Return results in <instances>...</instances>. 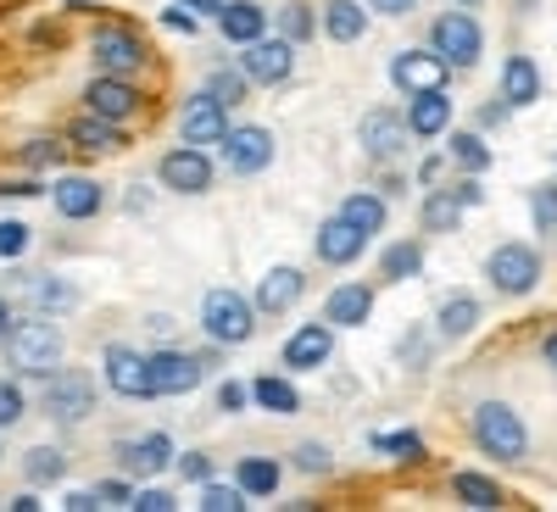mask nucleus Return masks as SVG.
I'll use <instances>...</instances> for the list:
<instances>
[{
  "label": "nucleus",
  "mask_w": 557,
  "mask_h": 512,
  "mask_svg": "<svg viewBox=\"0 0 557 512\" xmlns=\"http://www.w3.org/2000/svg\"><path fill=\"white\" fill-rule=\"evenodd\" d=\"M12 285L34 301V312H73L78 307V290L51 278V273H12Z\"/></svg>",
  "instance_id": "obj_27"
},
{
  "label": "nucleus",
  "mask_w": 557,
  "mask_h": 512,
  "mask_svg": "<svg viewBox=\"0 0 557 512\" xmlns=\"http://www.w3.org/2000/svg\"><path fill=\"white\" fill-rule=\"evenodd\" d=\"M218 351H223V346H212V351L157 346V351H151V385H157V396H190V390H201L207 374L218 367Z\"/></svg>",
  "instance_id": "obj_5"
},
{
  "label": "nucleus",
  "mask_w": 557,
  "mask_h": 512,
  "mask_svg": "<svg viewBox=\"0 0 557 512\" xmlns=\"http://www.w3.org/2000/svg\"><path fill=\"white\" fill-rule=\"evenodd\" d=\"M23 412H28V396H23V385H17L12 374H0V429L23 424Z\"/></svg>",
  "instance_id": "obj_46"
},
{
  "label": "nucleus",
  "mask_w": 557,
  "mask_h": 512,
  "mask_svg": "<svg viewBox=\"0 0 557 512\" xmlns=\"http://www.w3.org/2000/svg\"><path fill=\"white\" fill-rule=\"evenodd\" d=\"M51 207H57L62 223H89V217L107 212V184L89 178V173H62L51 184Z\"/></svg>",
  "instance_id": "obj_18"
},
{
  "label": "nucleus",
  "mask_w": 557,
  "mask_h": 512,
  "mask_svg": "<svg viewBox=\"0 0 557 512\" xmlns=\"http://www.w3.org/2000/svg\"><path fill=\"white\" fill-rule=\"evenodd\" d=\"M240 67H246V78L251 84H290L296 78V45L285 39V34H262V39H251V45H240Z\"/></svg>",
  "instance_id": "obj_16"
},
{
  "label": "nucleus",
  "mask_w": 557,
  "mask_h": 512,
  "mask_svg": "<svg viewBox=\"0 0 557 512\" xmlns=\"http://www.w3.org/2000/svg\"><path fill=\"white\" fill-rule=\"evenodd\" d=\"M23 479H28L34 490L67 479V451H62V446H34V451H23Z\"/></svg>",
  "instance_id": "obj_37"
},
{
  "label": "nucleus",
  "mask_w": 557,
  "mask_h": 512,
  "mask_svg": "<svg viewBox=\"0 0 557 512\" xmlns=\"http://www.w3.org/2000/svg\"><path fill=\"white\" fill-rule=\"evenodd\" d=\"M451 7H480V0H451Z\"/></svg>",
  "instance_id": "obj_63"
},
{
  "label": "nucleus",
  "mask_w": 557,
  "mask_h": 512,
  "mask_svg": "<svg viewBox=\"0 0 557 512\" xmlns=\"http://www.w3.org/2000/svg\"><path fill=\"white\" fill-rule=\"evenodd\" d=\"M368 451L391 457V462H424V435H412V429H374V435H368Z\"/></svg>",
  "instance_id": "obj_38"
},
{
  "label": "nucleus",
  "mask_w": 557,
  "mask_h": 512,
  "mask_svg": "<svg viewBox=\"0 0 557 512\" xmlns=\"http://www.w3.org/2000/svg\"><path fill=\"white\" fill-rule=\"evenodd\" d=\"M62 507H67V512H101V496H96V485H89V490H67Z\"/></svg>",
  "instance_id": "obj_55"
},
{
  "label": "nucleus",
  "mask_w": 557,
  "mask_h": 512,
  "mask_svg": "<svg viewBox=\"0 0 557 512\" xmlns=\"http://www.w3.org/2000/svg\"><path fill=\"white\" fill-rule=\"evenodd\" d=\"M228 128H235V123H228V107L212 96V89H196V96L178 107V139H184V146L212 151V146H223Z\"/></svg>",
  "instance_id": "obj_14"
},
{
  "label": "nucleus",
  "mask_w": 557,
  "mask_h": 512,
  "mask_svg": "<svg viewBox=\"0 0 557 512\" xmlns=\"http://www.w3.org/2000/svg\"><path fill=\"white\" fill-rule=\"evenodd\" d=\"M541 362L552 367V379H557V329H552V335L541 340Z\"/></svg>",
  "instance_id": "obj_61"
},
{
  "label": "nucleus",
  "mask_w": 557,
  "mask_h": 512,
  "mask_svg": "<svg viewBox=\"0 0 557 512\" xmlns=\"http://www.w3.org/2000/svg\"><path fill=\"white\" fill-rule=\"evenodd\" d=\"M0 351H7V367L17 379H51L67 357V340L51 323V312H28V317H17V329L7 335Z\"/></svg>",
  "instance_id": "obj_1"
},
{
  "label": "nucleus",
  "mask_w": 557,
  "mask_h": 512,
  "mask_svg": "<svg viewBox=\"0 0 557 512\" xmlns=\"http://www.w3.org/2000/svg\"><path fill=\"white\" fill-rule=\"evenodd\" d=\"M246 507H251V496L240 490V479H228V485L207 479L201 485V512H246Z\"/></svg>",
  "instance_id": "obj_41"
},
{
  "label": "nucleus",
  "mask_w": 557,
  "mask_h": 512,
  "mask_svg": "<svg viewBox=\"0 0 557 512\" xmlns=\"http://www.w3.org/2000/svg\"><path fill=\"white\" fill-rule=\"evenodd\" d=\"M34 246V228L23 217H0V262H17Z\"/></svg>",
  "instance_id": "obj_45"
},
{
  "label": "nucleus",
  "mask_w": 557,
  "mask_h": 512,
  "mask_svg": "<svg viewBox=\"0 0 557 512\" xmlns=\"http://www.w3.org/2000/svg\"><path fill=\"white\" fill-rule=\"evenodd\" d=\"M235 479H240V490L251 501H268V496H278V485H285V469H278L273 457H240Z\"/></svg>",
  "instance_id": "obj_34"
},
{
  "label": "nucleus",
  "mask_w": 557,
  "mask_h": 512,
  "mask_svg": "<svg viewBox=\"0 0 557 512\" xmlns=\"http://www.w3.org/2000/svg\"><path fill=\"white\" fill-rule=\"evenodd\" d=\"M67 146H78V151H89V157H117V151H128V123H112V117L84 112V117L67 128Z\"/></svg>",
  "instance_id": "obj_23"
},
{
  "label": "nucleus",
  "mask_w": 557,
  "mask_h": 512,
  "mask_svg": "<svg viewBox=\"0 0 557 512\" xmlns=\"http://www.w3.org/2000/svg\"><path fill=\"white\" fill-rule=\"evenodd\" d=\"M368 23H374V12H368L362 0H330V7H323V17H318L323 39H335V45H357V39L368 34Z\"/></svg>",
  "instance_id": "obj_26"
},
{
  "label": "nucleus",
  "mask_w": 557,
  "mask_h": 512,
  "mask_svg": "<svg viewBox=\"0 0 557 512\" xmlns=\"http://www.w3.org/2000/svg\"><path fill=\"white\" fill-rule=\"evenodd\" d=\"M312 251H318V262H323V267H351V262L368 251V235H362L357 223H346V217L335 212V217H323V223H318Z\"/></svg>",
  "instance_id": "obj_20"
},
{
  "label": "nucleus",
  "mask_w": 557,
  "mask_h": 512,
  "mask_svg": "<svg viewBox=\"0 0 557 512\" xmlns=\"http://www.w3.org/2000/svg\"><path fill=\"white\" fill-rule=\"evenodd\" d=\"M480 317H485L480 301H474L469 290H457V296H446L441 312H435V335H441V340H469V335L480 329Z\"/></svg>",
  "instance_id": "obj_28"
},
{
  "label": "nucleus",
  "mask_w": 557,
  "mask_h": 512,
  "mask_svg": "<svg viewBox=\"0 0 557 512\" xmlns=\"http://www.w3.org/2000/svg\"><path fill=\"white\" fill-rule=\"evenodd\" d=\"M246 407H251V385H246V379H223V385H218V412L235 417V412H246Z\"/></svg>",
  "instance_id": "obj_50"
},
{
  "label": "nucleus",
  "mask_w": 557,
  "mask_h": 512,
  "mask_svg": "<svg viewBox=\"0 0 557 512\" xmlns=\"http://www.w3.org/2000/svg\"><path fill=\"white\" fill-rule=\"evenodd\" d=\"M502 101L507 107H535L541 101V67L530 57H507L502 62Z\"/></svg>",
  "instance_id": "obj_30"
},
{
  "label": "nucleus",
  "mask_w": 557,
  "mask_h": 512,
  "mask_svg": "<svg viewBox=\"0 0 557 512\" xmlns=\"http://www.w3.org/2000/svg\"><path fill=\"white\" fill-rule=\"evenodd\" d=\"M173 474H178L184 485L201 490V485L212 479V457H207V451H178V457H173Z\"/></svg>",
  "instance_id": "obj_47"
},
{
  "label": "nucleus",
  "mask_w": 557,
  "mask_h": 512,
  "mask_svg": "<svg viewBox=\"0 0 557 512\" xmlns=\"http://www.w3.org/2000/svg\"><path fill=\"white\" fill-rule=\"evenodd\" d=\"M290 469L307 474V479H323V474H335V451L318 446V440H301V446L290 451Z\"/></svg>",
  "instance_id": "obj_43"
},
{
  "label": "nucleus",
  "mask_w": 557,
  "mask_h": 512,
  "mask_svg": "<svg viewBox=\"0 0 557 512\" xmlns=\"http://www.w3.org/2000/svg\"><path fill=\"white\" fill-rule=\"evenodd\" d=\"M39 412L51 424H84L96 412V379L84 367H57L51 379H39Z\"/></svg>",
  "instance_id": "obj_6"
},
{
  "label": "nucleus",
  "mask_w": 557,
  "mask_h": 512,
  "mask_svg": "<svg viewBox=\"0 0 557 512\" xmlns=\"http://www.w3.org/2000/svg\"><path fill=\"white\" fill-rule=\"evenodd\" d=\"M251 407H262L273 417H296L301 412V390L290 385V374H262V379H251Z\"/></svg>",
  "instance_id": "obj_32"
},
{
  "label": "nucleus",
  "mask_w": 557,
  "mask_h": 512,
  "mask_svg": "<svg viewBox=\"0 0 557 512\" xmlns=\"http://www.w3.org/2000/svg\"><path fill=\"white\" fill-rule=\"evenodd\" d=\"M207 89H212V96L228 107V112H235L246 96H251V78H246V67L235 62V67H212V78H207Z\"/></svg>",
  "instance_id": "obj_40"
},
{
  "label": "nucleus",
  "mask_w": 557,
  "mask_h": 512,
  "mask_svg": "<svg viewBox=\"0 0 557 512\" xmlns=\"http://www.w3.org/2000/svg\"><path fill=\"white\" fill-rule=\"evenodd\" d=\"M407 128H412V139H441V134H451V96H446V89L407 96Z\"/></svg>",
  "instance_id": "obj_24"
},
{
  "label": "nucleus",
  "mask_w": 557,
  "mask_h": 512,
  "mask_svg": "<svg viewBox=\"0 0 557 512\" xmlns=\"http://www.w3.org/2000/svg\"><path fill=\"white\" fill-rule=\"evenodd\" d=\"M401 357L418 367V362H430V340H424V329H412L407 340H401Z\"/></svg>",
  "instance_id": "obj_54"
},
{
  "label": "nucleus",
  "mask_w": 557,
  "mask_h": 512,
  "mask_svg": "<svg viewBox=\"0 0 557 512\" xmlns=\"http://www.w3.org/2000/svg\"><path fill=\"white\" fill-rule=\"evenodd\" d=\"M530 217H535V235L557 240V184H535L530 190Z\"/></svg>",
  "instance_id": "obj_44"
},
{
  "label": "nucleus",
  "mask_w": 557,
  "mask_h": 512,
  "mask_svg": "<svg viewBox=\"0 0 557 512\" xmlns=\"http://www.w3.org/2000/svg\"><path fill=\"white\" fill-rule=\"evenodd\" d=\"M62 157H67L62 139H45V134H39V139H23V146H17V167H23V173H45V167H57Z\"/></svg>",
  "instance_id": "obj_42"
},
{
  "label": "nucleus",
  "mask_w": 557,
  "mask_h": 512,
  "mask_svg": "<svg viewBox=\"0 0 557 512\" xmlns=\"http://www.w3.org/2000/svg\"><path fill=\"white\" fill-rule=\"evenodd\" d=\"M441 167H446V157H424V167H418V184H424V190H435Z\"/></svg>",
  "instance_id": "obj_56"
},
{
  "label": "nucleus",
  "mask_w": 557,
  "mask_h": 512,
  "mask_svg": "<svg viewBox=\"0 0 557 512\" xmlns=\"http://www.w3.org/2000/svg\"><path fill=\"white\" fill-rule=\"evenodd\" d=\"M178 7H190L196 17H218V12H223V0H178Z\"/></svg>",
  "instance_id": "obj_60"
},
{
  "label": "nucleus",
  "mask_w": 557,
  "mask_h": 512,
  "mask_svg": "<svg viewBox=\"0 0 557 512\" xmlns=\"http://www.w3.org/2000/svg\"><path fill=\"white\" fill-rule=\"evenodd\" d=\"M462 212L469 207L457 201V190H430L424 207H418V223H424V235H451V228L462 223Z\"/></svg>",
  "instance_id": "obj_35"
},
{
  "label": "nucleus",
  "mask_w": 557,
  "mask_h": 512,
  "mask_svg": "<svg viewBox=\"0 0 557 512\" xmlns=\"http://www.w3.org/2000/svg\"><path fill=\"white\" fill-rule=\"evenodd\" d=\"M368 12H380V17H412L418 12V0H362Z\"/></svg>",
  "instance_id": "obj_53"
},
{
  "label": "nucleus",
  "mask_w": 557,
  "mask_h": 512,
  "mask_svg": "<svg viewBox=\"0 0 557 512\" xmlns=\"http://www.w3.org/2000/svg\"><path fill=\"white\" fill-rule=\"evenodd\" d=\"M62 7H67V12H78V7H89V0H62Z\"/></svg>",
  "instance_id": "obj_62"
},
{
  "label": "nucleus",
  "mask_w": 557,
  "mask_h": 512,
  "mask_svg": "<svg viewBox=\"0 0 557 512\" xmlns=\"http://www.w3.org/2000/svg\"><path fill=\"white\" fill-rule=\"evenodd\" d=\"M430 51H435L451 73H469V67H480V57H485V28L474 23L469 7L441 12L435 28H430Z\"/></svg>",
  "instance_id": "obj_4"
},
{
  "label": "nucleus",
  "mask_w": 557,
  "mask_h": 512,
  "mask_svg": "<svg viewBox=\"0 0 557 512\" xmlns=\"http://www.w3.org/2000/svg\"><path fill=\"white\" fill-rule=\"evenodd\" d=\"M39 507H45V501H39L34 490H17V496L7 501V512H39Z\"/></svg>",
  "instance_id": "obj_57"
},
{
  "label": "nucleus",
  "mask_w": 557,
  "mask_h": 512,
  "mask_svg": "<svg viewBox=\"0 0 557 512\" xmlns=\"http://www.w3.org/2000/svg\"><path fill=\"white\" fill-rule=\"evenodd\" d=\"M17 329V312H12V301L7 296H0V346H7V335Z\"/></svg>",
  "instance_id": "obj_58"
},
{
  "label": "nucleus",
  "mask_w": 557,
  "mask_h": 512,
  "mask_svg": "<svg viewBox=\"0 0 557 512\" xmlns=\"http://www.w3.org/2000/svg\"><path fill=\"white\" fill-rule=\"evenodd\" d=\"M0 462H7V451H0Z\"/></svg>",
  "instance_id": "obj_64"
},
{
  "label": "nucleus",
  "mask_w": 557,
  "mask_h": 512,
  "mask_svg": "<svg viewBox=\"0 0 557 512\" xmlns=\"http://www.w3.org/2000/svg\"><path fill=\"white\" fill-rule=\"evenodd\" d=\"M101 379L123 401H151L157 396V385H151V351H134V346H107L101 351Z\"/></svg>",
  "instance_id": "obj_11"
},
{
  "label": "nucleus",
  "mask_w": 557,
  "mask_h": 512,
  "mask_svg": "<svg viewBox=\"0 0 557 512\" xmlns=\"http://www.w3.org/2000/svg\"><path fill=\"white\" fill-rule=\"evenodd\" d=\"M446 162H457L462 173L480 178V173L491 167V146H485L474 128H451V134H446Z\"/></svg>",
  "instance_id": "obj_36"
},
{
  "label": "nucleus",
  "mask_w": 557,
  "mask_h": 512,
  "mask_svg": "<svg viewBox=\"0 0 557 512\" xmlns=\"http://www.w3.org/2000/svg\"><path fill=\"white\" fill-rule=\"evenodd\" d=\"M446 78H451V67L435 57V51H396L391 57V84L401 89V96H424V89H446Z\"/></svg>",
  "instance_id": "obj_19"
},
{
  "label": "nucleus",
  "mask_w": 557,
  "mask_h": 512,
  "mask_svg": "<svg viewBox=\"0 0 557 512\" xmlns=\"http://www.w3.org/2000/svg\"><path fill=\"white\" fill-rule=\"evenodd\" d=\"M451 496H457L462 507H474V512H496V507H507V490H502L491 474H474V469L451 474Z\"/></svg>",
  "instance_id": "obj_33"
},
{
  "label": "nucleus",
  "mask_w": 557,
  "mask_h": 512,
  "mask_svg": "<svg viewBox=\"0 0 557 512\" xmlns=\"http://www.w3.org/2000/svg\"><path fill=\"white\" fill-rule=\"evenodd\" d=\"M485 278H491V290H502V296H530L541 285V251L524 246V240H502L485 257Z\"/></svg>",
  "instance_id": "obj_9"
},
{
  "label": "nucleus",
  "mask_w": 557,
  "mask_h": 512,
  "mask_svg": "<svg viewBox=\"0 0 557 512\" xmlns=\"http://www.w3.org/2000/svg\"><path fill=\"white\" fill-rule=\"evenodd\" d=\"M323 317L335 323V329H362L368 317H374V285H362V278H346L323 296Z\"/></svg>",
  "instance_id": "obj_22"
},
{
  "label": "nucleus",
  "mask_w": 557,
  "mask_h": 512,
  "mask_svg": "<svg viewBox=\"0 0 557 512\" xmlns=\"http://www.w3.org/2000/svg\"><path fill=\"white\" fill-rule=\"evenodd\" d=\"M273 23H278V34H285L290 45H307V39L318 34V17H312L307 0H285V7L273 12Z\"/></svg>",
  "instance_id": "obj_39"
},
{
  "label": "nucleus",
  "mask_w": 557,
  "mask_h": 512,
  "mask_svg": "<svg viewBox=\"0 0 557 512\" xmlns=\"http://www.w3.org/2000/svg\"><path fill=\"white\" fill-rule=\"evenodd\" d=\"M307 296V273L301 267H290V262H278V267H268L262 278H257V312H268V317H285L296 301Z\"/></svg>",
  "instance_id": "obj_21"
},
{
  "label": "nucleus",
  "mask_w": 557,
  "mask_h": 512,
  "mask_svg": "<svg viewBox=\"0 0 557 512\" xmlns=\"http://www.w3.org/2000/svg\"><path fill=\"white\" fill-rule=\"evenodd\" d=\"M157 178H162V190H173V196H207L212 190V178H218V162L201 151V146H168L162 157H157Z\"/></svg>",
  "instance_id": "obj_8"
},
{
  "label": "nucleus",
  "mask_w": 557,
  "mask_h": 512,
  "mask_svg": "<svg viewBox=\"0 0 557 512\" xmlns=\"http://www.w3.org/2000/svg\"><path fill=\"white\" fill-rule=\"evenodd\" d=\"M330 357H335V323H330V317L296 323V329L285 335V346H278V362H285L290 374H318Z\"/></svg>",
  "instance_id": "obj_17"
},
{
  "label": "nucleus",
  "mask_w": 557,
  "mask_h": 512,
  "mask_svg": "<svg viewBox=\"0 0 557 512\" xmlns=\"http://www.w3.org/2000/svg\"><path fill=\"white\" fill-rule=\"evenodd\" d=\"M89 62H96V73L134 78L139 67L151 62V51H146V39H139L128 23H101L96 34H89Z\"/></svg>",
  "instance_id": "obj_7"
},
{
  "label": "nucleus",
  "mask_w": 557,
  "mask_h": 512,
  "mask_svg": "<svg viewBox=\"0 0 557 512\" xmlns=\"http://www.w3.org/2000/svg\"><path fill=\"white\" fill-rule=\"evenodd\" d=\"M173 507H178V496H173V490H162V485L134 490V501H128V512H173Z\"/></svg>",
  "instance_id": "obj_49"
},
{
  "label": "nucleus",
  "mask_w": 557,
  "mask_h": 512,
  "mask_svg": "<svg viewBox=\"0 0 557 512\" xmlns=\"http://www.w3.org/2000/svg\"><path fill=\"white\" fill-rule=\"evenodd\" d=\"M268 7H257V0H223V12H218V34L228 39V45H251V39H262L268 34Z\"/></svg>",
  "instance_id": "obj_25"
},
{
  "label": "nucleus",
  "mask_w": 557,
  "mask_h": 512,
  "mask_svg": "<svg viewBox=\"0 0 557 512\" xmlns=\"http://www.w3.org/2000/svg\"><path fill=\"white\" fill-rule=\"evenodd\" d=\"M157 23H162L168 34H184V39H196V34H201V17H196L190 7H178V0H173L168 12H157Z\"/></svg>",
  "instance_id": "obj_48"
},
{
  "label": "nucleus",
  "mask_w": 557,
  "mask_h": 512,
  "mask_svg": "<svg viewBox=\"0 0 557 512\" xmlns=\"http://www.w3.org/2000/svg\"><path fill=\"white\" fill-rule=\"evenodd\" d=\"M96 496H101V507H128L134 501V485H128V474H117V479H101Z\"/></svg>",
  "instance_id": "obj_52"
},
{
  "label": "nucleus",
  "mask_w": 557,
  "mask_h": 512,
  "mask_svg": "<svg viewBox=\"0 0 557 512\" xmlns=\"http://www.w3.org/2000/svg\"><path fill=\"white\" fill-rule=\"evenodd\" d=\"M84 112H96V117H112V123H134L139 112H146V89H139L134 78L123 73H96L84 84Z\"/></svg>",
  "instance_id": "obj_10"
},
{
  "label": "nucleus",
  "mask_w": 557,
  "mask_h": 512,
  "mask_svg": "<svg viewBox=\"0 0 557 512\" xmlns=\"http://www.w3.org/2000/svg\"><path fill=\"white\" fill-rule=\"evenodd\" d=\"M407 139H412V128H407V112H396V107H368L357 117V146L374 162H396L407 151Z\"/></svg>",
  "instance_id": "obj_15"
},
{
  "label": "nucleus",
  "mask_w": 557,
  "mask_h": 512,
  "mask_svg": "<svg viewBox=\"0 0 557 512\" xmlns=\"http://www.w3.org/2000/svg\"><path fill=\"white\" fill-rule=\"evenodd\" d=\"M273 134L262 128V123H235L223 134V146H218V157H223V167L235 173V178H257V173H268V162H273Z\"/></svg>",
  "instance_id": "obj_13"
},
{
  "label": "nucleus",
  "mask_w": 557,
  "mask_h": 512,
  "mask_svg": "<svg viewBox=\"0 0 557 512\" xmlns=\"http://www.w3.org/2000/svg\"><path fill=\"white\" fill-rule=\"evenodd\" d=\"M424 278V240H391L380 251V285H407Z\"/></svg>",
  "instance_id": "obj_29"
},
{
  "label": "nucleus",
  "mask_w": 557,
  "mask_h": 512,
  "mask_svg": "<svg viewBox=\"0 0 557 512\" xmlns=\"http://www.w3.org/2000/svg\"><path fill=\"white\" fill-rule=\"evenodd\" d=\"M201 335L212 346H223V351L246 346L257 335V301H246V290H228V285L207 290L201 296Z\"/></svg>",
  "instance_id": "obj_3"
},
{
  "label": "nucleus",
  "mask_w": 557,
  "mask_h": 512,
  "mask_svg": "<svg viewBox=\"0 0 557 512\" xmlns=\"http://www.w3.org/2000/svg\"><path fill=\"white\" fill-rule=\"evenodd\" d=\"M341 217L357 223L362 235L374 240V235H385V223H391V201H385L380 190H351V196L341 201Z\"/></svg>",
  "instance_id": "obj_31"
},
{
  "label": "nucleus",
  "mask_w": 557,
  "mask_h": 512,
  "mask_svg": "<svg viewBox=\"0 0 557 512\" xmlns=\"http://www.w3.org/2000/svg\"><path fill=\"white\" fill-rule=\"evenodd\" d=\"M146 329H151V335H162V340H168V335H173V329H178V323H173V317H168V312H151V317H146Z\"/></svg>",
  "instance_id": "obj_59"
},
{
  "label": "nucleus",
  "mask_w": 557,
  "mask_h": 512,
  "mask_svg": "<svg viewBox=\"0 0 557 512\" xmlns=\"http://www.w3.org/2000/svg\"><path fill=\"white\" fill-rule=\"evenodd\" d=\"M469 435L496 462H524L530 457V424H524V412L513 401H480L469 412Z\"/></svg>",
  "instance_id": "obj_2"
},
{
  "label": "nucleus",
  "mask_w": 557,
  "mask_h": 512,
  "mask_svg": "<svg viewBox=\"0 0 557 512\" xmlns=\"http://www.w3.org/2000/svg\"><path fill=\"white\" fill-rule=\"evenodd\" d=\"M112 457H117V474H128V479H157L162 469H173L178 446H173V435H168V429H146V435L117 440V446H112Z\"/></svg>",
  "instance_id": "obj_12"
},
{
  "label": "nucleus",
  "mask_w": 557,
  "mask_h": 512,
  "mask_svg": "<svg viewBox=\"0 0 557 512\" xmlns=\"http://www.w3.org/2000/svg\"><path fill=\"white\" fill-rule=\"evenodd\" d=\"M34 196H51V190H39V178L23 173V178H0V201H34Z\"/></svg>",
  "instance_id": "obj_51"
}]
</instances>
